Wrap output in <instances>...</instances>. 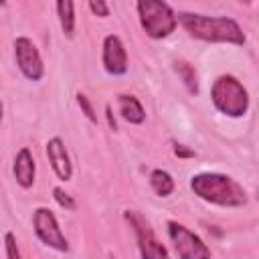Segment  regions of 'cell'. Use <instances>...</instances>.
I'll list each match as a JSON object with an SVG mask.
<instances>
[{"instance_id": "44dd1931", "label": "cell", "mask_w": 259, "mask_h": 259, "mask_svg": "<svg viewBox=\"0 0 259 259\" xmlns=\"http://www.w3.org/2000/svg\"><path fill=\"white\" fill-rule=\"evenodd\" d=\"M105 115H107V121H109V127H111V130H117V125H115V119H113V115H111V107H109V105L105 107Z\"/></svg>"}, {"instance_id": "52a82bcc", "label": "cell", "mask_w": 259, "mask_h": 259, "mask_svg": "<svg viewBox=\"0 0 259 259\" xmlns=\"http://www.w3.org/2000/svg\"><path fill=\"white\" fill-rule=\"evenodd\" d=\"M32 229L36 233V237L51 249L59 251V253H67L69 251V243H67V237L63 235L61 227H59V221L57 217L53 214L51 208H45V206H38L32 214Z\"/></svg>"}, {"instance_id": "30bf717a", "label": "cell", "mask_w": 259, "mask_h": 259, "mask_svg": "<svg viewBox=\"0 0 259 259\" xmlns=\"http://www.w3.org/2000/svg\"><path fill=\"white\" fill-rule=\"evenodd\" d=\"M45 154H47V158H49V162H51V168H53V172L57 174V178L63 180V182L71 180V176H73V166H71V158H69V154H67L65 142H63L61 138H57V136L51 138V140L47 142V146H45Z\"/></svg>"}, {"instance_id": "5b68a950", "label": "cell", "mask_w": 259, "mask_h": 259, "mask_svg": "<svg viewBox=\"0 0 259 259\" xmlns=\"http://www.w3.org/2000/svg\"><path fill=\"white\" fill-rule=\"evenodd\" d=\"M166 231L178 259H210V249L206 247V243L184 225L176 221H168Z\"/></svg>"}, {"instance_id": "9a60e30c", "label": "cell", "mask_w": 259, "mask_h": 259, "mask_svg": "<svg viewBox=\"0 0 259 259\" xmlns=\"http://www.w3.org/2000/svg\"><path fill=\"white\" fill-rule=\"evenodd\" d=\"M174 71L178 73V77H180L182 83L186 85L188 93L196 95V93H198V75H196V69H194L188 61L178 59V61H174Z\"/></svg>"}, {"instance_id": "5bb4252c", "label": "cell", "mask_w": 259, "mask_h": 259, "mask_svg": "<svg viewBox=\"0 0 259 259\" xmlns=\"http://www.w3.org/2000/svg\"><path fill=\"white\" fill-rule=\"evenodd\" d=\"M150 186L156 192V196H160V198L170 196L174 192V188H176L174 178L170 176V172H166L162 168H156V170L150 172Z\"/></svg>"}, {"instance_id": "ba28073f", "label": "cell", "mask_w": 259, "mask_h": 259, "mask_svg": "<svg viewBox=\"0 0 259 259\" xmlns=\"http://www.w3.org/2000/svg\"><path fill=\"white\" fill-rule=\"evenodd\" d=\"M14 61L20 73L28 81H40L45 77V65L36 45L28 36H18L14 40Z\"/></svg>"}, {"instance_id": "8fae6325", "label": "cell", "mask_w": 259, "mask_h": 259, "mask_svg": "<svg viewBox=\"0 0 259 259\" xmlns=\"http://www.w3.org/2000/svg\"><path fill=\"white\" fill-rule=\"evenodd\" d=\"M12 172L14 178L18 182L20 188H30L34 184V176H36V164H34V156L28 148H20L14 156V164H12Z\"/></svg>"}, {"instance_id": "ac0fdd59", "label": "cell", "mask_w": 259, "mask_h": 259, "mask_svg": "<svg viewBox=\"0 0 259 259\" xmlns=\"http://www.w3.org/2000/svg\"><path fill=\"white\" fill-rule=\"evenodd\" d=\"M77 103H79L81 111L85 113V117H87L91 123H97V115H95V109H93V105H91L89 97H87V95H83V93H77Z\"/></svg>"}, {"instance_id": "6da1fadb", "label": "cell", "mask_w": 259, "mask_h": 259, "mask_svg": "<svg viewBox=\"0 0 259 259\" xmlns=\"http://www.w3.org/2000/svg\"><path fill=\"white\" fill-rule=\"evenodd\" d=\"M180 26L198 40L204 42H223V45H245V32L237 20L229 16H204L196 12H178Z\"/></svg>"}, {"instance_id": "ffe728a7", "label": "cell", "mask_w": 259, "mask_h": 259, "mask_svg": "<svg viewBox=\"0 0 259 259\" xmlns=\"http://www.w3.org/2000/svg\"><path fill=\"white\" fill-rule=\"evenodd\" d=\"M174 154L178 158H194V152L192 150H188L184 144H176V142H174Z\"/></svg>"}, {"instance_id": "277c9868", "label": "cell", "mask_w": 259, "mask_h": 259, "mask_svg": "<svg viewBox=\"0 0 259 259\" xmlns=\"http://www.w3.org/2000/svg\"><path fill=\"white\" fill-rule=\"evenodd\" d=\"M136 8H138L140 24L150 38L160 40L174 32L178 24V16L170 4L160 2V0H140Z\"/></svg>"}, {"instance_id": "7c38bea8", "label": "cell", "mask_w": 259, "mask_h": 259, "mask_svg": "<svg viewBox=\"0 0 259 259\" xmlns=\"http://www.w3.org/2000/svg\"><path fill=\"white\" fill-rule=\"evenodd\" d=\"M117 109H119V115L132 123V125H140L144 123L146 119V111H144V105L140 103V99L136 95H127V93H119L117 95Z\"/></svg>"}, {"instance_id": "7402d4cb", "label": "cell", "mask_w": 259, "mask_h": 259, "mask_svg": "<svg viewBox=\"0 0 259 259\" xmlns=\"http://www.w3.org/2000/svg\"><path fill=\"white\" fill-rule=\"evenodd\" d=\"M257 198H259V190H257Z\"/></svg>"}, {"instance_id": "8992f818", "label": "cell", "mask_w": 259, "mask_h": 259, "mask_svg": "<svg viewBox=\"0 0 259 259\" xmlns=\"http://www.w3.org/2000/svg\"><path fill=\"white\" fill-rule=\"evenodd\" d=\"M123 219L130 223L136 241H138V249H140V257L142 259H170L166 247L158 241V237L154 235V231L150 229V225L136 212V210H125Z\"/></svg>"}, {"instance_id": "e0dca14e", "label": "cell", "mask_w": 259, "mask_h": 259, "mask_svg": "<svg viewBox=\"0 0 259 259\" xmlns=\"http://www.w3.org/2000/svg\"><path fill=\"white\" fill-rule=\"evenodd\" d=\"M4 253H6V259H22L20 257V249L16 245V237L14 233H4Z\"/></svg>"}, {"instance_id": "d6986e66", "label": "cell", "mask_w": 259, "mask_h": 259, "mask_svg": "<svg viewBox=\"0 0 259 259\" xmlns=\"http://www.w3.org/2000/svg\"><path fill=\"white\" fill-rule=\"evenodd\" d=\"M89 10H91L95 16H101V18L109 16V4L103 2V0H91V2H89Z\"/></svg>"}, {"instance_id": "7a4b0ae2", "label": "cell", "mask_w": 259, "mask_h": 259, "mask_svg": "<svg viewBox=\"0 0 259 259\" xmlns=\"http://www.w3.org/2000/svg\"><path fill=\"white\" fill-rule=\"evenodd\" d=\"M190 190L202 198L204 202L223 206V208H239L247 204L245 188L227 174L221 172H198L190 178Z\"/></svg>"}, {"instance_id": "4fadbf2b", "label": "cell", "mask_w": 259, "mask_h": 259, "mask_svg": "<svg viewBox=\"0 0 259 259\" xmlns=\"http://www.w3.org/2000/svg\"><path fill=\"white\" fill-rule=\"evenodd\" d=\"M57 14H59V24L61 30L67 38L75 36V4L71 0H59L57 2Z\"/></svg>"}, {"instance_id": "2e32d148", "label": "cell", "mask_w": 259, "mask_h": 259, "mask_svg": "<svg viewBox=\"0 0 259 259\" xmlns=\"http://www.w3.org/2000/svg\"><path fill=\"white\" fill-rule=\"evenodd\" d=\"M53 198H55V200H57V204H59V206H63L65 210H75V208H77L75 198H73L69 192H65L61 186H55V188H53Z\"/></svg>"}, {"instance_id": "3957f363", "label": "cell", "mask_w": 259, "mask_h": 259, "mask_svg": "<svg viewBox=\"0 0 259 259\" xmlns=\"http://www.w3.org/2000/svg\"><path fill=\"white\" fill-rule=\"evenodd\" d=\"M210 101L227 117H243L249 111V93L233 75H221L212 81Z\"/></svg>"}, {"instance_id": "9c48e42d", "label": "cell", "mask_w": 259, "mask_h": 259, "mask_svg": "<svg viewBox=\"0 0 259 259\" xmlns=\"http://www.w3.org/2000/svg\"><path fill=\"white\" fill-rule=\"evenodd\" d=\"M101 63H103V69L113 77L127 73V53H125V47L117 34H107L103 38Z\"/></svg>"}]
</instances>
